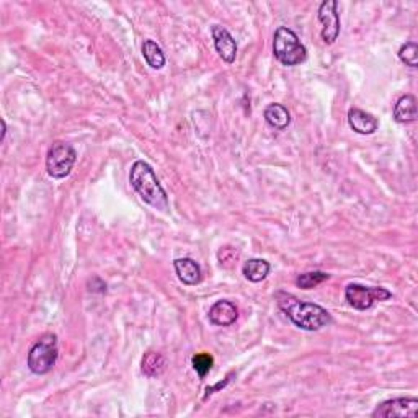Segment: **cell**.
Returning <instances> with one entry per match:
<instances>
[{
  "label": "cell",
  "mask_w": 418,
  "mask_h": 418,
  "mask_svg": "<svg viewBox=\"0 0 418 418\" xmlns=\"http://www.w3.org/2000/svg\"><path fill=\"white\" fill-rule=\"evenodd\" d=\"M209 322L216 327H230L239 318V309L232 301L223 299L214 302L209 309Z\"/></svg>",
  "instance_id": "30bf717a"
},
{
  "label": "cell",
  "mask_w": 418,
  "mask_h": 418,
  "mask_svg": "<svg viewBox=\"0 0 418 418\" xmlns=\"http://www.w3.org/2000/svg\"><path fill=\"white\" fill-rule=\"evenodd\" d=\"M345 298L348 304L356 311H368L379 301H387L392 298V293L386 288H368V286L351 283L346 286Z\"/></svg>",
  "instance_id": "8992f818"
},
{
  "label": "cell",
  "mask_w": 418,
  "mask_h": 418,
  "mask_svg": "<svg viewBox=\"0 0 418 418\" xmlns=\"http://www.w3.org/2000/svg\"><path fill=\"white\" fill-rule=\"evenodd\" d=\"M129 183L142 201L154 209H159V211H167L168 196L149 164L144 161H136L129 172Z\"/></svg>",
  "instance_id": "7a4b0ae2"
},
{
  "label": "cell",
  "mask_w": 418,
  "mask_h": 418,
  "mask_svg": "<svg viewBox=\"0 0 418 418\" xmlns=\"http://www.w3.org/2000/svg\"><path fill=\"white\" fill-rule=\"evenodd\" d=\"M269 269H272V265L267 260H263V258H250L242 267V273H244V277L249 282L260 283L268 277Z\"/></svg>",
  "instance_id": "9a60e30c"
},
{
  "label": "cell",
  "mask_w": 418,
  "mask_h": 418,
  "mask_svg": "<svg viewBox=\"0 0 418 418\" xmlns=\"http://www.w3.org/2000/svg\"><path fill=\"white\" fill-rule=\"evenodd\" d=\"M348 124H350V128L355 131V133L363 134V136H370L373 133H376L377 128H379L377 118H374L371 113H368V112H365V109H360V108L350 109Z\"/></svg>",
  "instance_id": "8fae6325"
},
{
  "label": "cell",
  "mask_w": 418,
  "mask_h": 418,
  "mask_svg": "<svg viewBox=\"0 0 418 418\" xmlns=\"http://www.w3.org/2000/svg\"><path fill=\"white\" fill-rule=\"evenodd\" d=\"M318 21L322 23V40L326 45H333L340 35V15L337 0H326L318 7Z\"/></svg>",
  "instance_id": "ba28073f"
},
{
  "label": "cell",
  "mask_w": 418,
  "mask_h": 418,
  "mask_svg": "<svg viewBox=\"0 0 418 418\" xmlns=\"http://www.w3.org/2000/svg\"><path fill=\"white\" fill-rule=\"evenodd\" d=\"M58 356V337L54 333H45L30 348L26 365L33 374H46L56 365Z\"/></svg>",
  "instance_id": "277c9868"
},
{
  "label": "cell",
  "mask_w": 418,
  "mask_h": 418,
  "mask_svg": "<svg viewBox=\"0 0 418 418\" xmlns=\"http://www.w3.org/2000/svg\"><path fill=\"white\" fill-rule=\"evenodd\" d=\"M263 117H265V121L272 126V128L278 131H284L291 123V113L288 112V108L279 103L268 104V107L265 108V113H263Z\"/></svg>",
  "instance_id": "5bb4252c"
},
{
  "label": "cell",
  "mask_w": 418,
  "mask_h": 418,
  "mask_svg": "<svg viewBox=\"0 0 418 418\" xmlns=\"http://www.w3.org/2000/svg\"><path fill=\"white\" fill-rule=\"evenodd\" d=\"M77 162V152L70 144L65 142H54L49 147L46 157V170L51 178L63 180L69 177Z\"/></svg>",
  "instance_id": "5b68a950"
},
{
  "label": "cell",
  "mask_w": 418,
  "mask_h": 418,
  "mask_svg": "<svg viewBox=\"0 0 418 418\" xmlns=\"http://www.w3.org/2000/svg\"><path fill=\"white\" fill-rule=\"evenodd\" d=\"M191 365H193V370L198 373L200 379H205L206 374L213 370L214 358L209 353H198L191 358Z\"/></svg>",
  "instance_id": "d6986e66"
},
{
  "label": "cell",
  "mask_w": 418,
  "mask_h": 418,
  "mask_svg": "<svg viewBox=\"0 0 418 418\" xmlns=\"http://www.w3.org/2000/svg\"><path fill=\"white\" fill-rule=\"evenodd\" d=\"M211 33L214 48H216L219 56H221L224 63L232 64L235 58H237V43H235L232 35L219 25H214Z\"/></svg>",
  "instance_id": "9c48e42d"
},
{
  "label": "cell",
  "mask_w": 418,
  "mask_h": 418,
  "mask_svg": "<svg viewBox=\"0 0 418 418\" xmlns=\"http://www.w3.org/2000/svg\"><path fill=\"white\" fill-rule=\"evenodd\" d=\"M175 273L178 279L186 286H196L201 283L203 272L200 263L195 262L193 258H177L173 262Z\"/></svg>",
  "instance_id": "7c38bea8"
},
{
  "label": "cell",
  "mask_w": 418,
  "mask_h": 418,
  "mask_svg": "<svg viewBox=\"0 0 418 418\" xmlns=\"http://www.w3.org/2000/svg\"><path fill=\"white\" fill-rule=\"evenodd\" d=\"M330 278L328 273H323V272H309V273H302L296 279V284L299 286L301 289H312L316 288V286L322 284L323 282H327Z\"/></svg>",
  "instance_id": "ac0fdd59"
},
{
  "label": "cell",
  "mask_w": 418,
  "mask_h": 418,
  "mask_svg": "<svg viewBox=\"0 0 418 418\" xmlns=\"http://www.w3.org/2000/svg\"><path fill=\"white\" fill-rule=\"evenodd\" d=\"M274 301L286 317L301 330L307 332H317L323 327L332 323V316L322 306L314 304V302H306L296 298V296L279 291L274 294Z\"/></svg>",
  "instance_id": "6da1fadb"
},
{
  "label": "cell",
  "mask_w": 418,
  "mask_h": 418,
  "mask_svg": "<svg viewBox=\"0 0 418 418\" xmlns=\"http://www.w3.org/2000/svg\"><path fill=\"white\" fill-rule=\"evenodd\" d=\"M399 59L402 60L409 68H417L418 65V45L414 41L405 43V45L399 49Z\"/></svg>",
  "instance_id": "ffe728a7"
},
{
  "label": "cell",
  "mask_w": 418,
  "mask_h": 418,
  "mask_svg": "<svg viewBox=\"0 0 418 418\" xmlns=\"http://www.w3.org/2000/svg\"><path fill=\"white\" fill-rule=\"evenodd\" d=\"M273 54L279 64L286 68L299 65L307 59V49L293 30L279 26L273 36Z\"/></svg>",
  "instance_id": "3957f363"
},
{
  "label": "cell",
  "mask_w": 418,
  "mask_h": 418,
  "mask_svg": "<svg viewBox=\"0 0 418 418\" xmlns=\"http://www.w3.org/2000/svg\"><path fill=\"white\" fill-rule=\"evenodd\" d=\"M142 54H144L146 63L151 65L152 69H162L165 65V56L162 48L157 45L156 41L146 40L144 45H142Z\"/></svg>",
  "instance_id": "e0dca14e"
},
{
  "label": "cell",
  "mask_w": 418,
  "mask_h": 418,
  "mask_svg": "<svg viewBox=\"0 0 418 418\" xmlns=\"http://www.w3.org/2000/svg\"><path fill=\"white\" fill-rule=\"evenodd\" d=\"M0 123H2V141H4L5 136H7V123H5V119H0Z\"/></svg>",
  "instance_id": "44dd1931"
},
{
  "label": "cell",
  "mask_w": 418,
  "mask_h": 418,
  "mask_svg": "<svg viewBox=\"0 0 418 418\" xmlns=\"http://www.w3.org/2000/svg\"><path fill=\"white\" fill-rule=\"evenodd\" d=\"M417 98L410 93L400 97L394 107V119L400 124H409L417 121Z\"/></svg>",
  "instance_id": "4fadbf2b"
},
{
  "label": "cell",
  "mask_w": 418,
  "mask_h": 418,
  "mask_svg": "<svg viewBox=\"0 0 418 418\" xmlns=\"http://www.w3.org/2000/svg\"><path fill=\"white\" fill-rule=\"evenodd\" d=\"M165 368H167V361H165L164 356L157 351H147L142 358V366L141 371L142 374H146L147 377H159L161 374H164Z\"/></svg>",
  "instance_id": "2e32d148"
},
{
  "label": "cell",
  "mask_w": 418,
  "mask_h": 418,
  "mask_svg": "<svg viewBox=\"0 0 418 418\" xmlns=\"http://www.w3.org/2000/svg\"><path fill=\"white\" fill-rule=\"evenodd\" d=\"M418 415V399L400 397L386 400L376 407L373 412V418H417Z\"/></svg>",
  "instance_id": "52a82bcc"
}]
</instances>
